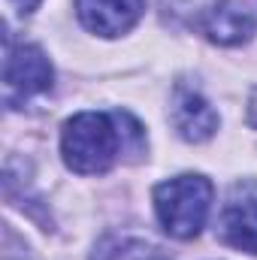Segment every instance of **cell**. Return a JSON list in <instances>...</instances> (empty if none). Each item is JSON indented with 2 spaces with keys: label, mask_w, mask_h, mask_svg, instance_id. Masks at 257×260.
<instances>
[{
  "label": "cell",
  "mask_w": 257,
  "mask_h": 260,
  "mask_svg": "<svg viewBox=\"0 0 257 260\" xmlns=\"http://www.w3.org/2000/svg\"><path fill=\"white\" fill-rule=\"evenodd\" d=\"M121 133L112 115L103 112H79L64 124L61 133V154L64 164L79 176L106 173L118 157Z\"/></svg>",
  "instance_id": "6da1fadb"
},
{
  "label": "cell",
  "mask_w": 257,
  "mask_h": 260,
  "mask_svg": "<svg viewBox=\"0 0 257 260\" xmlns=\"http://www.w3.org/2000/svg\"><path fill=\"white\" fill-rule=\"evenodd\" d=\"M212 209V182L206 176H176L154 188V212L160 227L176 239H194Z\"/></svg>",
  "instance_id": "7a4b0ae2"
},
{
  "label": "cell",
  "mask_w": 257,
  "mask_h": 260,
  "mask_svg": "<svg viewBox=\"0 0 257 260\" xmlns=\"http://www.w3.org/2000/svg\"><path fill=\"white\" fill-rule=\"evenodd\" d=\"M52 64L43 49L37 46H9L6 43V61H3V85L9 100H27L40 97L52 88Z\"/></svg>",
  "instance_id": "3957f363"
},
{
  "label": "cell",
  "mask_w": 257,
  "mask_h": 260,
  "mask_svg": "<svg viewBox=\"0 0 257 260\" xmlns=\"http://www.w3.org/2000/svg\"><path fill=\"white\" fill-rule=\"evenodd\" d=\"M221 239L239 251L257 254V182H239L221 212Z\"/></svg>",
  "instance_id": "277c9868"
},
{
  "label": "cell",
  "mask_w": 257,
  "mask_h": 260,
  "mask_svg": "<svg viewBox=\"0 0 257 260\" xmlns=\"http://www.w3.org/2000/svg\"><path fill=\"white\" fill-rule=\"evenodd\" d=\"M254 9L245 0H218L203 12V34L218 46H239L248 43L254 34Z\"/></svg>",
  "instance_id": "5b68a950"
},
{
  "label": "cell",
  "mask_w": 257,
  "mask_h": 260,
  "mask_svg": "<svg viewBox=\"0 0 257 260\" xmlns=\"http://www.w3.org/2000/svg\"><path fill=\"white\" fill-rule=\"evenodd\" d=\"M142 0H76L79 21L100 37H121L142 18Z\"/></svg>",
  "instance_id": "8992f818"
},
{
  "label": "cell",
  "mask_w": 257,
  "mask_h": 260,
  "mask_svg": "<svg viewBox=\"0 0 257 260\" xmlns=\"http://www.w3.org/2000/svg\"><path fill=\"white\" fill-rule=\"evenodd\" d=\"M170 115H173V127L188 142H206L218 130V112L209 106L206 97H200L197 91H188V88L176 91Z\"/></svg>",
  "instance_id": "52a82bcc"
},
{
  "label": "cell",
  "mask_w": 257,
  "mask_h": 260,
  "mask_svg": "<svg viewBox=\"0 0 257 260\" xmlns=\"http://www.w3.org/2000/svg\"><path fill=\"white\" fill-rule=\"evenodd\" d=\"M91 260H167L164 251L145 239L133 236H106L97 242Z\"/></svg>",
  "instance_id": "ba28073f"
},
{
  "label": "cell",
  "mask_w": 257,
  "mask_h": 260,
  "mask_svg": "<svg viewBox=\"0 0 257 260\" xmlns=\"http://www.w3.org/2000/svg\"><path fill=\"white\" fill-rule=\"evenodd\" d=\"M12 6H15V12H21V15H30L37 6H40V0H9Z\"/></svg>",
  "instance_id": "9c48e42d"
}]
</instances>
